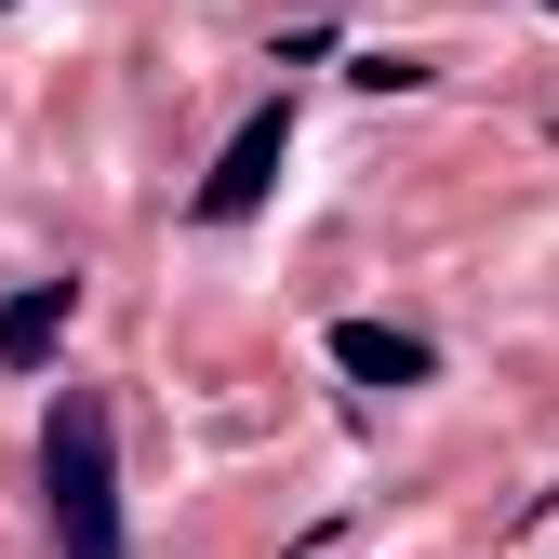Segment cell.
I'll return each instance as SVG.
<instances>
[{"label":"cell","instance_id":"6da1fadb","mask_svg":"<svg viewBox=\"0 0 559 559\" xmlns=\"http://www.w3.org/2000/svg\"><path fill=\"white\" fill-rule=\"evenodd\" d=\"M40 493H53V546L67 559H120V427L94 386H67L40 413Z\"/></svg>","mask_w":559,"mask_h":559},{"label":"cell","instance_id":"7a4b0ae2","mask_svg":"<svg viewBox=\"0 0 559 559\" xmlns=\"http://www.w3.org/2000/svg\"><path fill=\"white\" fill-rule=\"evenodd\" d=\"M280 160H294V107H253V120L227 133V160L200 174V227H240V214H266Z\"/></svg>","mask_w":559,"mask_h":559},{"label":"cell","instance_id":"3957f363","mask_svg":"<svg viewBox=\"0 0 559 559\" xmlns=\"http://www.w3.org/2000/svg\"><path fill=\"white\" fill-rule=\"evenodd\" d=\"M333 373H346V386H427V333H400V320H333Z\"/></svg>","mask_w":559,"mask_h":559},{"label":"cell","instance_id":"277c9868","mask_svg":"<svg viewBox=\"0 0 559 559\" xmlns=\"http://www.w3.org/2000/svg\"><path fill=\"white\" fill-rule=\"evenodd\" d=\"M67 307H81V280H27V294H0V373H40Z\"/></svg>","mask_w":559,"mask_h":559},{"label":"cell","instance_id":"5b68a950","mask_svg":"<svg viewBox=\"0 0 559 559\" xmlns=\"http://www.w3.org/2000/svg\"><path fill=\"white\" fill-rule=\"evenodd\" d=\"M546 14H559V0H546Z\"/></svg>","mask_w":559,"mask_h":559}]
</instances>
